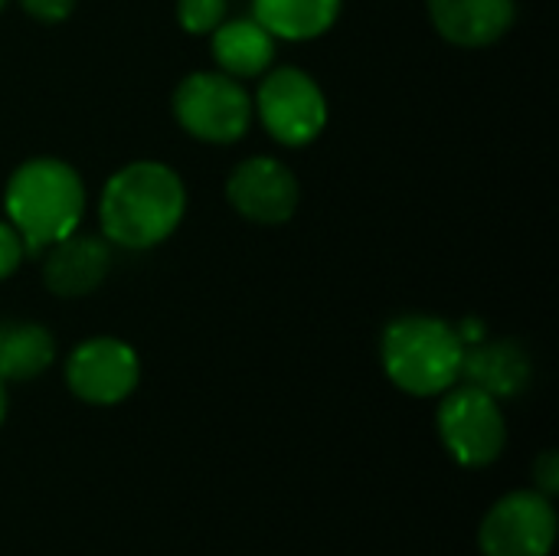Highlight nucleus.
I'll use <instances>...</instances> for the list:
<instances>
[{"instance_id":"obj_1","label":"nucleus","mask_w":559,"mask_h":556,"mask_svg":"<svg viewBox=\"0 0 559 556\" xmlns=\"http://www.w3.org/2000/svg\"><path fill=\"white\" fill-rule=\"evenodd\" d=\"M187 213L180 174L160 161H131L115 170L98 197L102 236L118 249H154L170 239Z\"/></svg>"},{"instance_id":"obj_2","label":"nucleus","mask_w":559,"mask_h":556,"mask_svg":"<svg viewBox=\"0 0 559 556\" xmlns=\"http://www.w3.org/2000/svg\"><path fill=\"white\" fill-rule=\"evenodd\" d=\"M7 223L20 233L26 256H39L82 226L85 187L79 170L62 157L23 161L3 190Z\"/></svg>"},{"instance_id":"obj_3","label":"nucleus","mask_w":559,"mask_h":556,"mask_svg":"<svg viewBox=\"0 0 559 556\" xmlns=\"http://www.w3.org/2000/svg\"><path fill=\"white\" fill-rule=\"evenodd\" d=\"M465 344L439 315H400L380 334V360L393 387L409 397H439L462 377Z\"/></svg>"},{"instance_id":"obj_4","label":"nucleus","mask_w":559,"mask_h":556,"mask_svg":"<svg viewBox=\"0 0 559 556\" xmlns=\"http://www.w3.org/2000/svg\"><path fill=\"white\" fill-rule=\"evenodd\" d=\"M252 95L246 85L219 69L190 72L174 88L177 125L206 144H236L252 125Z\"/></svg>"},{"instance_id":"obj_5","label":"nucleus","mask_w":559,"mask_h":556,"mask_svg":"<svg viewBox=\"0 0 559 556\" xmlns=\"http://www.w3.org/2000/svg\"><path fill=\"white\" fill-rule=\"evenodd\" d=\"M252 111L265 131L285 147H305L328 128V95L298 66H272L259 75Z\"/></svg>"},{"instance_id":"obj_6","label":"nucleus","mask_w":559,"mask_h":556,"mask_svg":"<svg viewBox=\"0 0 559 556\" xmlns=\"http://www.w3.org/2000/svg\"><path fill=\"white\" fill-rule=\"evenodd\" d=\"M439 436L445 452L465 469H488L508 446V423L501 400L485 390L462 383L442 393L439 406Z\"/></svg>"},{"instance_id":"obj_7","label":"nucleus","mask_w":559,"mask_h":556,"mask_svg":"<svg viewBox=\"0 0 559 556\" xmlns=\"http://www.w3.org/2000/svg\"><path fill=\"white\" fill-rule=\"evenodd\" d=\"M557 541L554 501L540 492L504 495L481 521L478 547L485 556H547Z\"/></svg>"},{"instance_id":"obj_8","label":"nucleus","mask_w":559,"mask_h":556,"mask_svg":"<svg viewBox=\"0 0 559 556\" xmlns=\"http://www.w3.org/2000/svg\"><path fill=\"white\" fill-rule=\"evenodd\" d=\"M141 360L121 338H88L66 357V383L88 406H115L134 393Z\"/></svg>"},{"instance_id":"obj_9","label":"nucleus","mask_w":559,"mask_h":556,"mask_svg":"<svg viewBox=\"0 0 559 556\" xmlns=\"http://www.w3.org/2000/svg\"><path fill=\"white\" fill-rule=\"evenodd\" d=\"M226 197L242 220L259 226H278L295 216L301 203V184L288 164L269 154H255L233 167L226 180Z\"/></svg>"},{"instance_id":"obj_10","label":"nucleus","mask_w":559,"mask_h":556,"mask_svg":"<svg viewBox=\"0 0 559 556\" xmlns=\"http://www.w3.org/2000/svg\"><path fill=\"white\" fill-rule=\"evenodd\" d=\"M43 256V285L56 298H85L98 292L111 269V242L102 233L75 229L52 242Z\"/></svg>"},{"instance_id":"obj_11","label":"nucleus","mask_w":559,"mask_h":556,"mask_svg":"<svg viewBox=\"0 0 559 556\" xmlns=\"http://www.w3.org/2000/svg\"><path fill=\"white\" fill-rule=\"evenodd\" d=\"M534 377V360L521 341L511 338H481L465 344L462 354V377L465 383L485 390L495 400H511L527 390Z\"/></svg>"},{"instance_id":"obj_12","label":"nucleus","mask_w":559,"mask_h":556,"mask_svg":"<svg viewBox=\"0 0 559 556\" xmlns=\"http://www.w3.org/2000/svg\"><path fill=\"white\" fill-rule=\"evenodd\" d=\"M426 10L436 33L462 49L498 43L518 16L514 0H426Z\"/></svg>"},{"instance_id":"obj_13","label":"nucleus","mask_w":559,"mask_h":556,"mask_svg":"<svg viewBox=\"0 0 559 556\" xmlns=\"http://www.w3.org/2000/svg\"><path fill=\"white\" fill-rule=\"evenodd\" d=\"M210 49L216 69L242 82V79H259L275 66L278 39L255 16H239V20H223L210 33Z\"/></svg>"},{"instance_id":"obj_14","label":"nucleus","mask_w":559,"mask_h":556,"mask_svg":"<svg viewBox=\"0 0 559 556\" xmlns=\"http://www.w3.org/2000/svg\"><path fill=\"white\" fill-rule=\"evenodd\" d=\"M56 360L52 334L36 321L0 318V380L26 383L43 377Z\"/></svg>"},{"instance_id":"obj_15","label":"nucleus","mask_w":559,"mask_h":556,"mask_svg":"<svg viewBox=\"0 0 559 556\" xmlns=\"http://www.w3.org/2000/svg\"><path fill=\"white\" fill-rule=\"evenodd\" d=\"M344 0H252V16L275 36L288 43H308L324 36Z\"/></svg>"},{"instance_id":"obj_16","label":"nucleus","mask_w":559,"mask_h":556,"mask_svg":"<svg viewBox=\"0 0 559 556\" xmlns=\"http://www.w3.org/2000/svg\"><path fill=\"white\" fill-rule=\"evenodd\" d=\"M226 0H177V23L190 36H210L226 20Z\"/></svg>"},{"instance_id":"obj_17","label":"nucleus","mask_w":559,"mask_h":556,"mask_svg":"<svg viewBox=\"0 0 559 556\" xmlns=\"http://www.w3.org/2000/svg\"><path fill=\"white\" fill-rule=\"evenodd\" d=\"M23 259H26V246H23L20 233L7 220H0V282L10 279Z\"/></svg>"},{"instance_id":"obj_18","label":"nucleus","mask_w":559,"mask_h":556,"mask_svg":"<svg viewBox=\"0 0 559 556\" xmlns=\"http://www.w3.org/2000/svg\"><path fill=\"white\" fill-rule=\"evenodd\" d=\"M20 10L39 23H62L72 10H75V0H16Z\"/></svg>"},{"instance_id":"obj_19","label":"nucleus","mask_w":559,"mask_h":556,"mask_svg":"<svg viewBox=\"0 0 559 556\" xmlns=\"http://www.w3.org/2000/svg\"><path fill=\"white\" fill-rule=\"evenodd\" d=\"M534 492H540V495H547V498H554L559 492V452L554 449H547L544 456H537V462H534Z\"/></svg>"},{"instance_id":"obj_20","label":"nucleus","mask_w":559,"mask_h":556,"mask_svg":"<svg viewBox=\"0 0 559 556\" xmlns=\"http://www.w3.org/2000/svg\"><path fill=\"white\" fill-rule=\"evenodd\" d=\"M7 406H10V403H7V383L0 380V426H3V419H7Z\"/></svg>"},{"instance_id":"obj_21","label":"nucleus","mask_w":559,"mask_h":556,"mask_svg":"<svg viewBox=\"0 0 559 556\" xmlns=\"http://www.w3.org/2000/svg\"><path fill=\"white\" fill-rule=\"evenodd\" d=\"M3 7H7V0H0V10H3Z\"/></svg>"}]
</instances>
